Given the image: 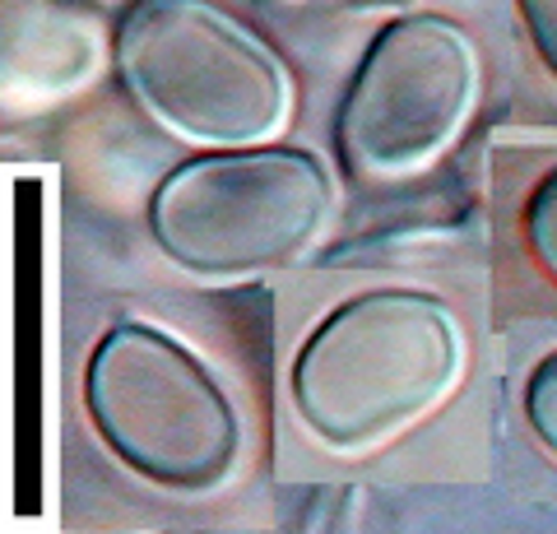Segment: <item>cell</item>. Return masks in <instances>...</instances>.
<instances>
[{
    "label": "cell",
    "mask_w": 557,
    "mask_h": 534,
    "mask_svg": "<svg viewBox=\"0 0 557 534\" xmlns=\"http://www.w3.org/2000/svg\"><path fill=\"white\" fill-rule=\"evenodd\" d=\"M483 102V57L465 24L437 10L386 20L348 75L330 140L344 182L399 186L460 145Z\"/></svg>",
    "instance_id": "5b68a950"
},
{
    "label": "cell",
    "mask_w": 557,
    "mask_h": 534,
    "mask_svg": "<svg viewBox=\"0 0 557 534\" xmlns=\"http://www.w3.org/2000/svg\"><path fill=\"white\" fill-rule=\"evenodd\" d=\"M520 233H525L534 265L557 284V167H548L530 191L525 214H520Z\"/></svg>",
    "instance_id": "8992f818"
},
{
    "label": "cell",
    "mask_w": 557,
    "mask_h": 534,
    "mask_svg": "<svg viewBox=\"0 0 557 534\" xmlns=\"http://www.w3.org/2000/svg\"><path fill=\"white\" fill-rule=\"evenodd\" d=\"M520 413H525L530 437L544 446V456L557 460V349L530 368L525 395H520Z\"/></svg>",
    "instance_id": "52a82bcc"
},
{
    "label": "cell",
    "mask_w": 557,
    "mask_h": 534,
    "mask_svg": "<svg viewBox=\"0 0 557 534\" xmlns=\"http://www.w3.org/2000/svg\"><path fill=\"white\" fill-rule=\"evenodd\" d=\"M112 71L190 149L274 145L298 108L284 51L219 0H131L112 28Z\"/></svg>",
    "instance_id": "7a4b0ae2"
},
{
    "label": "cell",
    "mask_w": 557,
    "mask_h": 534,
    "mask_svg": "<svg viewBox=\"0 0 557 534\" xmlns=\"http://www.w3.org/2000/svg\"><path fill=\"white\" fill-rule=\"evenodd\" d=\"M469 335L423 288H362L311 325L288 363L298 427L330 456L358 460L428 423L460 390Z\"/></svg>",
    "instance_id": "6da1fadb"
},
{
    "label": "cell",
    "mask_w": 557,
    "mask_h": 534,
    "mask_svg": "<svg viewBox=\"0 0 557 534\" xmlns=\"http://www.w3.org/2000/svg\"><path fill=\"white\" fill-rule=\"evenodd\" d=\"M335 219V177L302 145L200 149L168 167L145 204L149 243L190 280L288 270Z\"/></svg>",
    "instance_id": "277c9868"
},
{
    "label": "cell",
    "mask_w": 557,
    "mask_h": 534,
    "mask_svg": "<svg viewBox=\"0 0 557 534\" xmlns=\"http://www.w3.org/2000/svg\"><path fill=\"white\" fill-rule=\"evenodd\" d=\"M79 395L98 442L149 488L209 497L247 456L233 390L163 325L112 321L84 358Z\"/></svg>",
    "instance_id": "3957f363"
},
{
    "label": "cell",
    "mask_w": 557,
    "mask_h": 534,
    "mask_svg": "<svg viewBox=\"0 0 557 534\" xmlns=\"http://www.w3.org/2000/svg\"><path fill=\"white\" fill-rule=\"evenodd\" d=\"M516 20L534 51V61L557 84V0H516Z\"/></svg>",
    "instance_id": "ba28073f"
}]
</instances>
